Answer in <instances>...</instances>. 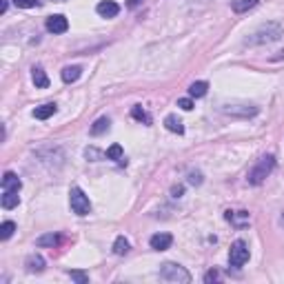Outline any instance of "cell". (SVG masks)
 Listing matches in <instances>:
<instances>
[{
  "label": "cell",
  "instance_id": "6da1fadb",
  "mask_svg": "<svg viewBox=\"0 0 284 284\" xmlns=\"http://www.w3.org/2000/svg\"><path fill=\"white\" fill-rule=\"evenodd\" d=\"M273 167H275V158H273V156H262L255 162V167L249 171V182L251 184H260L262 180H264L266 175L273 171Z\"/></svg>",
  "mask_w": 284,
  "mask_h": 284
},
{
  "label": "cell",
  "instance_id": "7a4b0ae2",
  "mask_svg": "<svg viewBox=\"0 0 284 284\" xmlns=\"http://www.w3.org/2000/svg\"><path fill=\"white\" fill-rule=\"evenodd\" d=\"M69 202H71V211H74L76 215H87L91 211L89 198H87L85 191H82L80 187H74L69 191Z\"/></svg>",
  "mask_w": 284,
  "mask_h": 284
},
{
  "label": "cell",
  "instance_id": "3957f363",
  "mask_svg": "<svg viewBox=\"0 0 284 284\" xmlns=\"http://www.w3.org/2000/svg\"><path fill=\"white\" fill-rule=\"evenodd\" d=\"M160 275L164 277V280L169 282H191V275L187 271H184L180 264H173V262H167V264H162V268H160Z\"/></svg>",
  "mask_w": 284,
  "mask_h": 284
},
{
  "label": "cell",
  "instance_id": "277c9868",
  "mask_svg": "<svg viewBox=\"0 0 284 284\" xmlns=\"http://www.w3.org/2000/svg\"><path fill=\"white\" fill-rule=\"evenodd\" d=\"M246 260H249V246H246V242L235 240L233 244H231V251H229L231 266H242V264H246Z\"/></svg>",
  "mask_w": 284,
  "mask_h": 284
},
{
  "label": "cell",
  "instance_id": "5b68a950",
  "mask_svg": "<svg viewBox=\"0 0 284 284\" xmlns=\"http://www.w3.org/2000/svg\"><path fill=\"white\" fill-rule=\"evenodd\" d=\"M67 29H69V20H67L65 16L56 14V16L47 18V32H51V34H65Z\"/></svg>",
  "mask_w": 284,
  "mask_h": 284
},
{
  "label": "cell",
  "instance_id": "8992f818",
  "mask_svg": "<svg viewBox=\"0 0 284 284\" xmlns=\"http://www.w3.org/2000/svg\"><path fill=\"white\" fill-rule=\"evenodd\" d=\"M96 12L100 14L102 18H116L118 14H120V7H118V3H113V0H102V3H98Z\"/></svg>",
  "mask_w": 284,
  "mask_h": 284
},
{
  "label": "cell",
  "instance_id": "52a82bcc",
  "mask_svg": "<svg viewBox=\"0 0 284 284\" xmlns=\"http://www.w3.org/2000/svg\"><path fill=\"white\" fill-rule=\"evenodd\" d=\"M171 242H173L171 233H156V235H151L149 244H151V249H156V251H164V249L171 246Z\"/></svg>",
  "mask_w": 284,
  "mask_h": 284
},
{
  "label": "cell",
  "instance_id": "ba28073f",
  "mask_svg": "<svg viewBox=\"0 0 284 284\" xmlns=\"http://www.w3.org/2000/svg\"><path fill=\"white\" fill-rule=\"evenodd\" d=\"M20 187H23V182H20V178L16 173L7 171L3 178V191H20Z\"/></svg>",
  "mask_w": 284,
  "mask_h": 284
},
{
  "label": "cell",
  "instance_id": "9c48e42d",
  "mask_svg": "<svg viewBox=\"0 0 284 284\" xmlns=\"http://www.w3.org/2000/svg\"><path fill=\"white\" fill-rule=\"evenodd\" d=\"M54 113H56V105L54 102H47V105H43V107H36L34 118H38V120H47V118H51Z\"/></svg>",
  "mask_w": 284,
  "mask_h": 284
},
{
  "label": "cell",
  "instance_id": "30bf717a",
  "mask_svg": "<svg viewBox=\"0 0 284 284\" xmlns=\"http://www.w3.org/2000/svg\"><path fill=\"white\" fill-rule=\"evenodd\" d=\"M164 127H167L171 133H184V125H182V120H180L178 116H173V113H171V116L164 118Z\"/></svg>",
  "mask_w": 284,
  "mask_h": 284
},
{
  "label": "cell",
  "instance_id": "8fae6325",
  "mask_svg": "<svg viewBox=\"0 0 284 284\" xmlns=\"http://www.w3.org/2000/svg\"><path fill=\"white\" fill-rule=\"evenodd\" d=\"M257 5V0H231V9H233L235 14H244L253 9Z\"/></svg>",
  "mask_w": 284,
  "mask_h": 284
},
{
  "label": "cell",
  "instance_id": "7c38bea8",
  "mask_svg": "<svg viewBox=\"0 0 284 284\" xmlns=\"http://www.w3.org/2000/svg\"><path fill=\"white\" fill-rule=\"evenodd\" d=\"M20 198H18V191H3V206L5 209H14L18 206Z\"/></svg>",
  "mask_w": 284,
  "mask_h": 284
},
{
  "label": "cell",
  "instance_id": "4fadbf2b",
  "mask_svg": "<svg viewBox=\"0 0 284 284\" xmlns=\"http://www.w3.org/2000/svg\"><path fill=\"white\" fill-rule=\"evenodd\" d=\"M34 74H32V78L36 82V87H40V89H45V87H49V78H47V74H45L40 67H34Z\"/></svg>",
  "mask_w": 284,
  "mask_h": 284
},
{
  "label": "cell",
  "instance_id": "5bb4252c",
  "mask_svg": "<svg viewBox=\"0 0 284 284\" xmlns=\"http://www.w3.org/2000/svg\"><path fill=\"white\" fill-rule=\"evenodd\" d=\"M80 74H82V69H80V67H65V69H63V80L67 82V85H69V82H76V80H78L80 78Z\"/></svg>",
  "mask_w": 284,
  "mask_h": 284
},
{
  "label": "cell",
  "instance_id": "9a60e30c",
  "mask_svg": "<svg viewBox=\"0 0 284 284\" xmlns=\"http://www.w3.org/2000/svg\"><path fill=\"white\" fill-rule=\"evenodd\" d=\"M206 89H209V85H206L204 80H198L189 87V96L191 98H202V96H206Z\"/></svg>",
  "mask_w": 284,
  "mask_h": 284
},
{
  "label": "cell",
  "instance_id": "2e32d148",
  "mask_svg": "<svg viewBox=\"0 0 284 284\" xmlns=\"http://www.w3.org/2000/svg\"><path fill=\"white\" fill-rule=\"evenodd\" d=\"M27 268H29L32 273H34V271H43V268H45V260L34 253V255L27 257Z\"/></svg>",
  "mask_w": 284,
  "mask_h": 284
},
{
  "label": "cell",
  "instance_id": "e0dca14e",
  "mask_svg": "<svg viewBox=\"0 0 284 284\" xmlns=\"http://www.w3.org/2000/svg\"><path fill=\"white\" fill-rule=\"evenodd\" d=\"M113 253L116 255H125V253H129V240L127 237H116V242H113Z\"/></svg>",
  "mask_w": 284,
  "mask_h": 284
},
{
  "label": "cell",
  "instance_id": "ac0fdd59",
  "mask_svg": "<svg viewBox=\"0 0 284 284\" xmlns=\"http://www.w3.org/2000/svg\"><path fill=\"white\" fill-rule=\"evenodd\" d=\"M14 231H16V224H14V222H3V224H0V237H3V240H9V237L14 235Z\"/></svg>",
  "mask_w": 284,
  "mask_h": 284
},
{
  "label": "cell",
  "instance_id": "d6986e66",
  "mask_svg": "<svg viewBox=\"0 0 284 284\" xmlns=\"http://www.w3.org/2000/svg\"><path fill=\"white\" fill-rule=\"evenodd\" d=\"M107 129H109V118H100V120H96V125L91 127V133H94V136H100Z\"/></svg>",
  "mask_w": 284,
  "mask_h": 284
},
{
  "label": "cell",
  "instance_id": "ffe728a7",
  "mask_svg": "<svg viewBox=\"0 0 284 284\" xmlns=\"http://www.w3.org/2000/svg\"><path fill=\"white\" fill-rule=\"evenodd\" d=\"M107 158L109 160H122V147L120 144H113V147L107 149Z\"/></svg>",
  "mask_w": 284,
  "mask_h": 284
},
{
  "label": "cell",
  "instance_id": "44dd1931",
  "mask_svg": "<svg viewBox=\"0 0 284 284\" xmlns=\"http://www.w3.org/2000/svg\"><path fill=\"white\" fill-rule=\"evenodd\" d=\"M56 242H58V235H43V237H38V242H36V244L38 246H54Z\"/></svg>",
  "mask_w": 284,
  "mask_h": 284
},
{
  "label": "cell",
  "instance_id": "7402d4cb",
  "mask_svg": "<svg viewBox=\"0 0 284 284\" xmlns=\"http://www.w3.org/2000/svg\"><path fill=\"white\" fill-rule=\"evenodd\" d=\"M131 116L136 118V120H144V122H149V116L144 113L142 107H133V109H131Z\"/></svg>",
  "mask_w": 284,
  "mask_h": 284
},
{
  "label": "cell",
  "instance_id": "603a6c76",
  "mask_svg": "<svg viewBox=\"0 0 284 284\" xmlns=\"http://www.w3.org/2000/svg\"><path fill=\"white\" fill-rule=\"evenodd\" d=\"M178 107H180V109H184V111H191V109H193V100H191V98H180Z\"/></svg>",
  "mask_w": 284,
  "mask_h": 284
},
{
  "label": "cell",
  "instance_id": "cb8c5ba5",
  "mask_svg": "<svg viewBox=\"0 0 284 284\" xmlns=\"http://www.w3.org/2000/svg\"><path fill=\"white\" fill-rule=\"evenodd\" d=\"M36 3H38V0H14V5H16V7H23V9L36 7Z\"/></svg>",
  "mask_w": 284,
  "mask_h": 284
},
{
  "label": "cell",
  "instance_id": "d4e9b609",
  "mask_svg": "<svg viewBox=\"0 0 284 284\" xmlns=\"http://www.w3.org/2000/svg\"><path fill=\"white\" fill-rule=\"evenodd\" d=\"M71 277H74L76 282H80V284H87V282H89V277H87L82 271H71Z\"/></svg>",
  "mask_w": 284,
  "mask_h": 284
},
{
  "label": "cell",
  "instance_id": "484cf974",
  "mask_svg": "<svg viewBox=\"0 0 284 284\" xmlns=\"http://www.w3.org/2000/svg\"><path fill=\"white\" fill-rule=\"evenodd\" d=\"M7 5H9V0H0V14L7 12Z\"/></svg>",
  "mask_w": 284,
  "mask_h": 284
},
{
  "label": "cell",
  "instance_id": "4316f807",
  "mask_svg": "<svg viewBox=\"0 0 284 284\" xmlns=\"http://www.w3.org/2000/svg\"><path fill=\"white\" fill-rule=\"evenodd\" d=\"M127 5H129V7H131V9H136V7H138V5H142V0H129V3H127Z\"/></svg>",
  "mask_w": 284,
  "mask_h": 284
},
{
  "label": "cell",
  "instance_id": "83f0119b",
  "mask_svg": "<svg viewBox=\"0 0 284 284\" xmlns=\"http://www.w3.org/2000/svg\"><path fill=\"white\" fill-rule=\"evenodd\" d=\"M215 277H218V273H213V271H211V273H206V277H204V280H206V282H211V280H215Z\"/></svg>",
  "mask_w": 284,
  "mask_h": 284
}]
</instances>
